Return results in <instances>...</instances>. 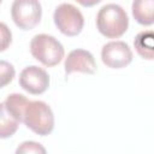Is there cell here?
<instances>
[{
	"label": "cell",
	"mask_w": 154,
	"mask_h": 154,
	"mask_svg": "<svg viewBox=\"0 0 154 154\" xmlns=\"http://www.w3.org/2000/svg\"><path fill=\"white\" fill-rule=\"evenodd\" d=\"M0 4H1V1H0Z\"/></svg>",
	"instance_id": "obj_16"
},
{
	"label": "cell",
	"mask_w": 154,
	"mask_h": 154,
	"mask_svg": "<svg viewBox=\"0 0 154 154\" xmlns=\"http://www.w3.org/2000/svg\"><path fill=\"white\" fill-rule=\"evenodd\" d=\"M64 67L66 76L71 75L72 72H83V73L93 75L96 71V63L94 55L89 51L77 48L67 54Z\"/></svg>",
	"instance_id": "obj_8"
},
{
	"label": "cell",
	"mask_w": 154,
	"mask_h": 154,
	"mask_svg": "<svg viewBox=\"0 0 154 154\" xmlns=\"http://www.w3.org/2000/svg\"><path fill=\"white\" fill-rule=\"evenodd\" d=\"M28 102H29V100L24 95L18 94V93H13L6 97L4 103H5L7 112L12 116V118H14L18 123H22L23 111H24Z\"/></svg>",
	"instance_id": "obj_11"
},
{
	"label": "cell",
	"mask_w": 154,
	"mask_h": 154,
	"mask_svg": "<svg viewBox=\"0 0 154 154\" xmlns=\"http://www.w3.org/2000/svg\"><path fill=\"white\" fill-rule=\"evenodd\" d=\"M154 1L137 0L132 2V14L137 23L142 25H152L154 22Z\"/></svg>",
	"instance_id": "obj_9"
},
{
	"label": "cell",
	"mask_w": 154,
	"mask_h": 154,
	"mask_svg": "<svg viewBox=\"0 0 154 154\" xmlns=\"http://www.w3.org/2000/svg\"><path fill=\"white\" fill-rule=\"evenodd\" d=\"M19 85L28 93L38 95L45 93L49 85V76L42 67L26 66L19 75Z\"/></svg>",
	"instance_id": "obj_7"
},
{
	"label": "cell",
	"mask_w": 154,
	"mask_h": 154,
	"mask_svg": "<svg viewBox=\"0 0 154 154\" xmlns=\"http://www.w3.org/2000/svg\"><path fill=\"white\" fill-rule=\"evenodd\" d=\"M19 123L7 112L5 103L0 102V138H8L18 129Z\"/></svg>",
	"instance_id": "obj_12"
},
{
	"label": "cell",
	"mask_w": 154,
	"mask_h": 154,
	"mask_svg": "<svg viewBox=\"0 0 154 154\" xmlns=\"http://www.w3.org/2000/svg\"><path fill=\"white\" fill-rule=\"evenodd\" d=\"M16 75V70L12 64L6 60H0V88L10 84Z\"/></svg>",
	"instance_id": "obj_14"
},
{
	"label": "cell",
	"mask_w": 154,
	"mask_h": 154,
	"mask_svg": "<svg viewBox=\"0 0 154 154\" xmlns=\"http://www.w3.org/2000/svg\"><path fill=\"white\" fill-rule=\"evenodd\" d=\"M14 154H47V152L46 148L38 142L24 141L17 147Z\"/></svg>",
	"instance_id": "obj_13"
},
{
	"label": "cell",
	"mask_w": 154,
	"mask_h": 154,
	"mask_svg": "<svg viewBox=\"0 0 154 154\" xmlns=\"http://www.w3.org/2000/svg\"><path fill=\"white\" fill-rule=\"evenodd\" d=\"M102 63L111 69H123L132 61V52L124 41H111L101 49Z\"/></svg>",
	"instance_id": "obj_6"
},
{
	"label": "cell",
	"mask_w": 154,
	"mask_h": 154,
	"mask_svg": "<svg viewBox=\"0 0 154 154\" xmlns=\"http://www.w3.org/2000/svg\"><path fill=\"white\" fill-rule=\"evenodd\" d=\"M11 42H12V32L10 28L5 23L0 22V52L6 51L10 47Z\"/></svg>",
	"instance_id": "obj_15"
},
{
	"label": "cell",
	"mask_w": 154,
	"mask_h": 154,
	"mask_svg": "<svg viewBox=\"0 0 154 154\" xmlns=\"http://www.w3.org/2000/svg\"><path fill=\"white\" fill-rule=\"evenodd\" d=\"M22 123H24L35 134L46 136L53 131L54 114L52 108L46 102L40 100H29L23 111Z\"/></svg>",
	"instance_id": "obj_2"
},
{
	"label": "cell",
	"mask_w": 154,
	"mask_h": 154,
	"mask_svg": "<svg viewBox=\"0 0 154 154\" xmlns=\"http://www.w3.org/2000/svg\"><path fill=\"white\" fill-rule=\"evenodd\" d=\"M11 16L18 28L30 30L40 23L42 7L36 0H16L11 6Z\"/></svg>",
	"instance_id": "obj_5"
},
{
	"label": "cell",
	"mask_w": 154,
	"mask_h": 154,
	"mask_svg": "<svg viewBox=\"0 0 154 154\" xmlns=\"http://www.w3.org/2000/svg\"><path fill=\"white\" fill-rule=\"evenodd\" d=\"M30 52L36 60L48 67L59 64L65 54L60 41L47 34H38L31 38Z\"/></svg>",
	"instance_id": "obj_3"
},
{
	"label": "cell",
	"mask_w": 154,
	"mask_h": 154,
	"mask_svg": "<svg viewBox=\"0 0 154 154\" xmlns=\"http://www.w3.org/2000/svg\"><path fill=\"white\" fill-rule=\"evenodd\" d=\"M53 19L60 32L66 36L78 35L84 25V17L79 8L69 2H63L55 7Z\"/></svg>",
	"instance_id": "obj_4"
},
{
	"label": "cell",
	"mask_w": 154,
	"mask_h": 154,
	"mask_svg": "<svg viewBox=\"0 0 154 154\" xmlns=\"http://www.w3.org/2000/svg\"><path fill=\"white\" fill-rule=\"evenodd\" d=\"M96 26L100 34L108 38L120 37L129 26L128 13L117 4H106L96 14Z\"/></svg>",
	"instance_id": "obj_1"
},
{
	"label": "cell",
	"mask_w": 154,
	"mask_h": 154,
	"mask_svg": "<svg viewBox=\"0 0 154 154\" xmlns=\"http://www.w3.org/2000/svg\"><path fill=\"white\" fill-rule=\"evenodd\" d=\"M136 52L143 58L152 60L154 55V35L150 30L141 31L136 35L134 41Z\"/></svg>",
	"instance_id": "obj_10"
}]
</instances>
